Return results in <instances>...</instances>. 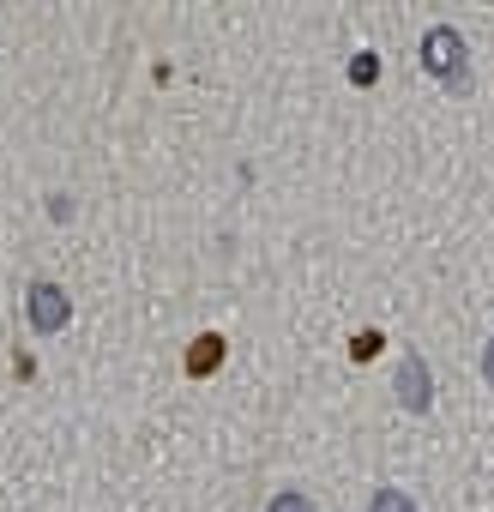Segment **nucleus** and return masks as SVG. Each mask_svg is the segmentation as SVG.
<instances>
[{
    "instance_id": "0eeeda50",
    "label": "nucleus",
    "mask_w": 494,
    "mask_h": 512,
    "mask_svg": "<svg viewBox=\"0 0 494 512\" xmlns=\"http://www.w3.org/2000/svg\"><path fill=\"white\" fill-rule=\"evenodd\" d=\"M350 350H356V356H362V362H368V356H374V350H380V332H362V338H356V344H350Z\"/></svg>"
},
{
    "instance_id": "39448f33",
    "label": "nucleus",
    "mask_w": 494,
    "mask_h": 512,
    "mask_svg": "<svg viewBox=\"0 0 494 512\" xmlns=\"http://www.w3.org/2000/svg\"><path fill=\"white\" fill-rule=\"evenodd\" d=\"M350 79H356V85H374V79H380V61H374V55H356V61H350Z\"/></svg>"
},
{
    "instance_id": "f03ea898",
    "label": "nucleus",
    "mask_w": 494,
    "mask_h": 512,
    "mask_svg": "<svg viewBox=\"0 0 494 512\" xmlns=\"http://www.w3.org/2000/svg\"><path fill=\"white\" fill-rule=\"evenodd\" d=\"M31 326H37V332H61V326H67V296H61L55 284H37V290H31Z\"/></svg>"
},
{
    "instance_id": "7ed1b4c3",
    "label": "nucleus",
    "mask_w": 494,
    "mask_h": 512,
    "mask_svg": "<svg viewBox=\"0 0 494 512\" xmlns=\"http://www.w3.org/2000/svg\"><path fill=\"white\" fill-rule=\"evenodd\" d=\"M398 398H404V410H428V362L410 350L404 356V368H398Z\"/></svg>"
},
{
    "instance_id": "20e7f679",
    "label": "nucleus",
    "mask_w": 494,
    "mask_h": 512,
    "mask_svg": "<svg viewBox=\"0 0 494 512\" xmlns=\"http://www.w3.org/2000/svg\"><path fill=\"white\" fill-rule=\"evenodd\" d=\"M223 362V338H199L193 350H187V374H211Z\"/></svg>"
},
{
    "instance_id": "f257e3e1",
    "label": "nucleus",
    "mask_w": 494,
    "mask_h": 512,
    "mask_svg": "<svg viewBox=\"0 0 494 512\" xmlns=\"http://www.w3.org/2000/svg\"><path fill=\"white\" fill-rule=\"evenodd\" d=\"M422 61H428V73H434V79L464 85V43H458V31L434 25V31H428V43H422Z\"/></svg>"
},
{
    "instance_id": "1a4fd4ad",
    "label": "nucleus",
    "mask_w": 494,
    "mask_h": 512,
    "mask_svg": "<svg viewBox=\"0 0 494 512\" xmlns=\"http://www.w3.org/2000/svg\"><path fill=\"white\" fill-rule=\"evenodd\" d=\"M482 374L494 380V338H488V350H482Z\"/></svg>"
},
{
    "instance_id": "6e6552de",
    "label": "nucleus",
    "mask_w": 494,
    "mask_h": 512,
    "mask_svg": "<svg viewBox=\"0 0 494 512\" xmlns=\"http://www.w3.org/2000/svg\"><path fill=\"white\" fill-rule=\"evenodd\" d=\"M272 512H308V500H302V494H278Z\"/></svg>"
},
{
    "instance_id": "423d86ee",
    "label": "nucleus",
    "mask_w": 494,
    "mask_h": 512,
    "mask_svg": "<svg viewBox=\"0 0 494 512\" xmlns=\"http://www.w3.org/2000/svg\"><path fill=\"white\" fill-rule=\"evenodd\" d=\"M374 512H416V506H410L398 488H380V494H374Z\"/></svg>"
}]
</instances>
